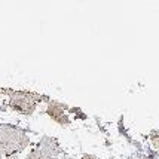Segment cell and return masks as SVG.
Masks as SVG:
<instances>
[{"label": "cell", "mask_w": 159, "mask_h": 159, "mask_svg": "<svg viewBox=\"0 0 159 159\" xmlns=\"http://www.w3.org/2000/svg\"><path fill=\"white\" fill-rule=\"evenodd\" d=\"M30 144L27 131L16 125L0 124V159L18 155Z\"/></svg>", "instance_id": "obj_1"}, {"label": "cell", "mask_w": 159, "mask_h": 159, "mask_svg": "<svg viewBox=\"0 0 159 159\" xmlns=\"http://www.w3.org/2000/svg\"><path fill=\"white\" fill-rule=\"evenodd\" d=\"M0 92H5L6 95H9V103L7 106L12 110L18 111L24 116H31L34 113L37 104L42 101L48 103L51 98H48L46 95H42L39 92H33V91H14L9 88H2Z\"/></svg>", "instance_id": "obj_2"}, {"label": "cell", "mask_w": 159, "mask_h": 159, "mask_svg": "<svg viewBox=\"0 0 159 159\" xmlns=\"http://www.w3.org/2000/svg\"><path fill=\"white\" fill-rule=\"evenodd\" d=\"M60 153H62V150L58 140L49 135H43L37 146L25 156V159H58Z\"/></svg>", "instance_id": "obj_3"}, {"label": "cell", "mask_w": 159, "mask_h": 159, "mask_svg": "<svg viewBox=\"0 0 159 159\" xmlns=\"http://www.w3.org/2000/svg\"><path fill=\"white\" fill-rule=\"evenodd\" d=\"M69 110H70V107L67 104L58 103L55 100H49L48 107H46L45 113H46L55 124H58L60 126H62V128H66V126H70V125H71V119H70V116L67 115Z\"/></svg>", "instance_id": "obj_4"}, {"label": "cell", "mask_w": 159, "mask_h": 159, "mask_svg": "<svg viewBox=\"0 0 159 159\" xmlns=\"http://www.w3.org/2000/svg\"><path fill=\"white\" fill-rule=\"evenodd\" d=\"M150 140H152L153 146L159 149V131L158 129H153V131L150 132Z\"/></svg>", "instance_id": "obj_5"}, {"label": "cell", "mask_w": 159, "mask_h": 159, "mask_svg": "<svg viewBox=\"0 0 159 159\" xmlns=\"http://www.w3.org/2000/svg\"><path fill=\"white\" fill-rule=\"evenodd\" d=\"M80 159H100V158L95 156V155H91V153H83Z\"/></svg>", "instance_id": "obj_6"}, {"label": "cell", "mask_w": 159, "mask_h": 159, "mask_svg": "<svg viewBox=\"0 0 159 159\" xmlns=\"http://www.w3.org/2000/svg\"><path fill=\"white\" fill-rule=\"evenodd\" d=\"M6 159H20V156L18 155H12V156H7Z\"/></svg>", "instance_id": "obj_7"}, {"label": "cell", "mask_w": 159, "mask_h": 159, "mask_svg": "<svg viewBox=\"0 0 159 159\" xmlns=\"http://www.w3.org/2000/svg\"><path fill=\"white\" fill-rule=\"evenodd\" d=\"M62 159H73V158H70L69 155H64V158H62Z\"/></svg>", "instance_id": "obj_8"}, {"label": "cell", "mask_w": 159, "mask_h": 159, "mask_svg": "<svg viewBox=\"0 0 159 159\" xmlns=\"http://www.w3.org/2000/svg\"><path fill=\"white\" fill-rule=\"evenodd\" d=\"M137 159H149V158H146V156H140V158H137Z\"/></svg>", "instance_id": "obj_9"}]
</instances>
